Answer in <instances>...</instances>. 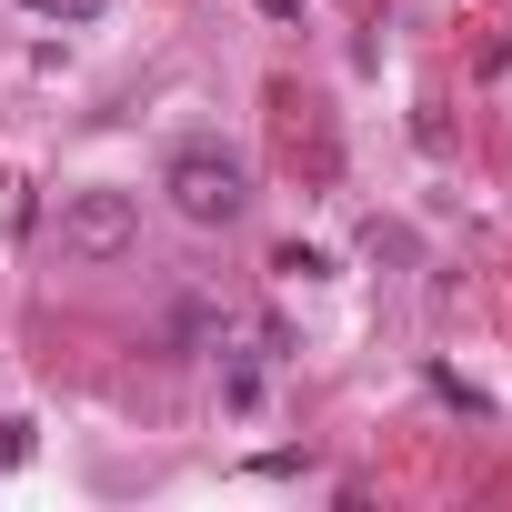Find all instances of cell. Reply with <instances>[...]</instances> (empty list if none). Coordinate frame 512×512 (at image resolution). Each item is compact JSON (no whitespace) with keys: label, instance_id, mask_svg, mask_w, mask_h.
<instances>
[{"label":"cell","instance_id":"cell-4","mask_svg":"<svg viewBox=\"0 0 512 512\" xmlns=\"http://www.w3.org/2000/svg\"><path fill=\"white\" fill-rule=\"evenodd\" d=\"M262 11H292V0H262Z\"/></svg>","mask_w":512,"mask_h":512},{"label":"cell","instance_id":"cell-3","mask_svg":"<svg viewBox=\"0 0 512 512\" xmlns=\"http://www.w3.org/2000/svg\"><path fill=\"white\" fill-rule=\"evenodd\" d=\"M21 11H41V21H101L111 0H21Z\"/></svg>","mask_w":512,"mask_h":512},{"label":"cell","instance_id":"cell-2","mask_svg":"<svg viewBox=\"0 0 512 512\" xmlns=\"http://www.w3.org/2000/svg\"><path fill=\"white\" fill-rule=\"evenodd\" d=\"M141 241V201L131 191H71L61 201V262H121Z\"/></svg>","mask_w":512,"mask_h":512},{"label":"cell","instance_id":"cell-1","mask_svg":"<svg viewBox=\"0 0 512 512\" xmlns=\"http://www.w3.org/2000/svg\"><path fill=\"white\" fill-rule=\"evenodd\" d=\"M161 191H171V211H181V221L221 231V221H241V211H251V161H241V151H221V141H181V151L161 161Z\"/></svg>","mask_w":512,"mask_h":512}]
</instances>
